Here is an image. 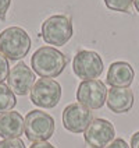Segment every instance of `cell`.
<instances>
[{
    "label": "cell",
    "mask_w": 139,
    "mask_h": 148,
    "mask_svg": "<svg viewBox=\"0 0 139 148\" xmlns=\"http://www.w3.org/2000/svg\"><path fill=\"white\" fill-rule=\"evenodd\" d=\"M74 27L73 21L68 16L56 14L45 20L41 28L42 39L47 45L53 46H64L73 38Z\"/></svg>",
    "instance_id": "obj_3"
},
{
    "label": "cell",
    "mask_w": 139,
    "mask_h": 148,
    "mask_svg": "<svg viewBox=\"0 0 139 148\" xmlns=\"http://www.w3.org/2000/svg\"><path fill=\"white\" fill-rule=\"evenodd\" d=\"M131 148H139V132L131 137Z\"/></svg>",
    "instance_id": "obj_21"
},
{
    "label": "cell",
    "mask_w": 139,
    "mask_h": 148,
    "mask_svg": "<svg viewBox=\"0 0 139 148\" xmlns=\"http://www.w3.org/2000/svg\"><path fill=\"white\" fill-rule=\"evenodd\" d=\"M107 88L100 80H86L78 85L77 101L88 109H100L106 103Z\"/></svg>",
    "instance_id": "obj_7"
},
{
    "label": "cell",
    "mask_w": 139,
    "mask_h": 148,
    "mask_svg": "<svg viewBox=\"0 0 139 148\" xmlns=\"http://www.w3.org/2000/svg\"><path fill=\"white\" fill-rule=\"evenodd\" d=\"M31 46V36L21 27H8L0 32V53L8 62L24 59Z\"/></svg>",
    "instance_id": "obj_2"
},
{
    "label": "cell",
    "mask_w": 139,
    "mask_h": 148,
    "mask_svg": "<svg viewBox=\"0 0 139 148\" xmlns=\"http://www.w3.org/2000/svg\"><path fill=\"white\" fill-rule=\"evenodd\" d=\"M115 137L111 122L106 119H93L83 132V138L88 148H106Z\"/></svg>",
    "instance_id": "obj_8"
},
{
    "label": "cell",
    "mask_w": 139,
    "mask_h": 148,
    "mask_svg": "<svg viewBox=\"0 0 139 148\" xmlns=\"http://www.w3.org/2000/svg\"><path fill=\"white\" fill-rule=\"evenodd\" d=\"M17 105L16 94L6 84H0V115L10 112Z\"/></svg>",
    "instance_id": "obj_14"
},
{
    "label": "cell",
    "mask_w": 139,
    "mask_h": 148,
    "mask_svg": "<svg viewBox=\"0 0 139 148\" xmlns=\"http://www.w3.org/2000/svg\"><path fill=\"white\" fill-rule=\"evenodd\" d=\"M63 126L64 129L71 133L79 134L86 130V127L93 120L90 109L81 105L79 102L70 103L63 110Z\"/></svg>",
    "instance_id": "obj_9"
},
{
    "label": "cell",
    "mask_w": 139,
    "mask_h": 148,
    "mask_svg": "<svg viewBox=\"0 0 139 148\" xmlns=\"http://www.w3.org/2000/svg\"><path fill=\"white\" fill-rule=\"evenodd\" d=\"M135 78V71L127 62H114L111 63L107 71L106 82L110 87L128 88Z\"/></svg>",
    "instance_id": "obj_11"
},
{
    "label": "cell",
    "mask_w": 139,
    "mask_h": 148,
    "mask_svg": "<svg viewBox=\"0 0 139 148\" xmlns=\"http://www.w3.org/2000/svg\"><path fill=\"white\" fill-rule=\"evenodd\" d=\"M106 103L114 113H127L134 106V92L130 88L111 87L107 91Z\"/></svg>",
    "instance_id": "obj_12"
},
{
    "label": "cell",
    "mask_w": 139,
    "mask_h": 148,
    "mask_svg": "<svg viewBox=\"0 0 139 148\" xmlns=\"http://www.w3.org/2000/svg\"><path fill=\"white\" fill-rule=\"evenodd\" d=\"M25 132V120L20 112H6L0 115V137L20 138Z\"/></svg>",
    "instance_id": "obj_13"
},
{
    "label": "cell",
    "mask_w": 139,
    "mask_h": 148,
    "mask_svg": "<svg viewBox=\"0 0 139 148\" xmlns=\"http://www.w3.org/2000/svg\"><path fill=\"white\" fill-rule=\"evenodd\" d=\"M106 148H131V147H130V145L125 143V140H123V138H115V140L111 141Z\"/></svg>",
    "instance_id": "obj_19"
},
{
    "label": "cell",
    "mask_w": 139,
    "mask_h": 148,
    "mask_svg": "<svg viewBox=\"0 0 139 148\" xmlns=\"http://www.w3.org/2000/svg\"><path fill=\"white\" fill-rule=\"evenodd\" d=\"M66 66V55L53 46H42L31 58L33 73L41 75L42 78H56L64 71Z\"/></svg>",
    "instance_id": "obj_1"
},
{
    "label": "cell",
    "mask_w": 139,
    "mask_h": 148,
    "mask_svg": "<svg viewBox=\"0 0 139 148\" xmlns=\"http://www.w3.org/2000/svg\"><path fill=\"white\" fill-rule=\"evenodd\" d=\"M132 3L134 0H104V4L108 10L118 13H128Z\"/></svg>",
    "instance_id": "obj_15"
},
{
    "label": "cell",
    "mask_w": 139,
    "mask_h": 148,
    "mask_svg": "<svg viewBox=\"0 0 139 148\" xmlns=\"http://www.w3.org/2000/svg\"><path fill=\"white\" fill-rule=\"evenodd\" d=\"M35 78H36L35 73L31 70V67H28L24 62H20L16 66L11 67L7 77V82L10 90L16 95L24 97L28 92H31L32 87L36 82Z\"/></svg>",
    "instance_id": "obj_10"
},
{
    "label": "cell",
    "mask_w": 139,
    "mask_h": 148,
    "mask_svg": "<svg viewBox=\"0 0 139 148\" xmlns=\"http://www.w3.org/2000/svg\"><path fill=\"white\" fill-rule=\"evenodd\" d=\"M134 6L136 8V11L139 13V0H134Z\"/></svg>",
    "instance_id": "obj_22"
},
{
    "label": "cell",
    "mask_w": 139,
    "mask_h": 148,
    "mask_svg": "<svg viewBox=\"0 0 139 148\" xmlns=\"http://www.w3.org/2000/svg\"><path fill=\"white\" fill-rule=\"evenodd\" d=\"M29 148H56V147L49 144L47 141H41V143H33Z\"/></svg>",
    "instance_id": "obj_20"
},
{
    "label": "cell",
    "mask_w": 139,
    "mask_h": 148,
    "mask_svg": "<svg viewBox=\"0 0 139 148\" xmlns=\"http://www.w3.org/2000/svg\"><path fill=\"white\" fill-rule=\"evenodd\" d=\"M103 67L100 55L93 50H79L73 60L74 74L82 81L98 80L103 73Z\"/></svg>",
    "instance_id": "obj_5"
},
{
    "label": "cell",
    "mask_w": 139,
    "mask_h": 148,
    "mask_svg": "<svg viewBox=\"0 0 139 148\" xmlns=\"http://www.w3.org/2000/svg\"><path fill=\"white\" fill-rule=\"evenodd\" d=\"M0 148H25V144L21 138H6L0 141Z\"/></svg>",
    "instance_id": "obj_16"
},
{
    "label": "cell",
    "mask_w": 139,
    "mask_h": 148,
    "mask_svg": "<svg viewBox=\"0 0 139 148\" xmlns=\"http://www.w3.org/2000/svg\"><path fill=\"white\" fill-rule=\"evenodd\" d=\"M61 99V85L53 78H39L31 90V102L43 109L57 106Z\"/></svg>",
    "instance_id": "obj_6"
},
{
    "label": "cell",
    "mask_w": 139,
    "mask_h": 148,
    "mask_svg": "<svg viewBox=\"0 0 139 148\" xmlns=\"http://www.w3.org/2000/svg\"><path fill=\"white\" fill-rule=\"evenodd\" d=\"M8 69H10V66H8V60L0 53V84H3V82L7 80L8 73H10Z\"/></svg>",
    "instance_id": "obj_17"
},
{
    "label": "cell",
    "mask_w": 139,
    "mask_h": 148,
    "mask_svg": "<svg viewBox=\"0 0 139 148\" xmlns=\"http://www.w3.org/2000/svg\"><path fill=\"white\" fill-rule=\"evenodd\" d=\"M11 6V0H0V20L4 21L8 8Z\"/></svg>",
    "instance_id": "obj_18"
},
{
    "label": "cell",
    "mask_w": 139,
    "mask_h": 148,
    "mask_svg": "<svg viewBox=\"0 0 139 148\" xmlns=\"http://www.w3.org/2000/svg\"><path fill=\"white\" fill-rule=\"evenodd\" d=\"M25 134L26 138L32 143L47 141L54 134V119L39 109L28 112L25 116Z\"/></svg>",
    "instance_id": "obj_4"
}]
</instances>
